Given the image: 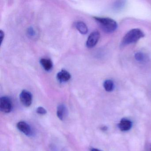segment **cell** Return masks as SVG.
Listing matches in <instances>:
<instances>
[{"instance_id": "d6986e66", "label": "cell", "mask_w": 151, "mask_h": 151, "mask_svg": "<svg viewBox=\"0 0 151 151\" xmlns=\"http://www.w3.org/2000/svg\"><path fill=\"white\" fill-rule=\"evenodd\" d=\"M149 151H151V144L150 145V147H149Z\"/></svg>"}, {"instance_id": "e0dca14e", "label": "cell", "mask_w": 151, "mask_h": 151, "mask_svg": "<svg viewBox=\"0 0 151 151\" xmlns=\"http://www.w3.org/2000/svg\"><path fill=\"white\" fill-rule=\"evenodd\" d=\"M91 151H102L101 150H99V149H97V148H91Z\"/></svg>"}, {"instance_id": "ac0fdd59", "label": "cell", "mask_w": 151, "mask_h": 151, "mask_svg": "<svg viewBox=\"0 0 151 151\" xmlns=\"http://www.w3.org/2000/svg\"><path fill=\"white\" fill-rule=\"evenodd\" d=\"M102 130H106L107 129V127H106V126H104V127H102Z\"/></svg>"}, {"instance_id": "2e32d148", "label": "cell", "mask_w": 151, "mask_h": 151, "mask_svg": "<svg viewBox=\"0 0 151 151\" xmlns=\"http://www.w3.org/2000/svg\"><path fill=\"white\" fill-rule=\"evenodd\" d=\"M4 37H5V33H4V32L2 30H1L0 31V38H1V44L2 43V42H3V40H4Z\"/></svg>"}, {"instance_id": "7a4b0ae2", "label": "cell", "mask_w": 151, "mask_h": 151, "mask_svg": "<svg viewBox=\"0 0 151 151\" xmlns=\"http://www.w3.org/2000/svg\"><path fill=\"white\" fill-rule=\"evenodd\" d=\"M145 37V34L139 29H135L131 30L124 36L122 41L123 45L136 43L139 39Z\"/></svg>"}, {"instance_id": "5bb4252c", "label": "cell", "mask_w": 151, "mask_h": 151, "mask_svg": "<svg viewBox=\"0 0 151 151\" xmlns=\"http://www.w3.org/2000/svg\"><path fill=\"white\" fill-rule=\"evenodd\" d=\"M124 6V3H123V1H117L115 3L114 8L115 9L119 10V9H122Z\"/></svg>"}, {"instance_id": "4fadbf2b", "label": "cell", "mask_w": 151, "mask_h": 151, "mask_svg": "<svg viewBox=\"0 0 151 151\" xmlns=\"http://www.w3.org/2000/svg\"><path fill=\"white\" fill-rule=\"evenodd\" d=\"M135 58L137 61L143 62L145 59V56L143 53L141 52H138L136 53L135 54Z\"/></svg>"}, {"instance_id": "9a60e30c", "label": "cell", "mask_w": 151, "mask_h": 151, "mask_svg": "<svg viewBox=\"0 0 151 151\" xmlns=\"http://www.w3.org/2000/svg\"><path fill=\"white\" fill-rule=\"evenodd\" d=\"M36 111L39 114L45 115L47 114V110L43 107H39L37 108Z\"/></svg>"}, {"instance_id": "7c38bea8", "label": "cell", "mask_w": 151, "mask_h": 151, "mask_svg": "<svg viewBox=\"0 0 151 151\" xmlns=\"http://www.w3.org/2000/svg\"><path fill=\"white\" fill-rule=\"evenodd\" d=\"M103 86L106 91L111 92L114 90V84L113 81L110 79H108L104 81Z\"/></svg>"}, {"instance_id": "8fae6325", "label": "cell", "mask_w": 151, "mask_h": 151, "mask_svg": "<svg viewBox=\"0 0 151 151\" xmlns=\"http://www.w3.org/2000/svg\"><path fill=\"white\" fill-rule=\"evenodd\" d=\"M77 29L82 34H86L88 32V28L86 24L82 22H77L75 24Z\"/></svg>"}, {"instance_id": "9c48e42d", "label": "cell", "mask_w": 151, "mask_h": 151, "mask_svg": "<svg viewBox=\"0 0 151 151\" xmlns=\"http://www.w3.org/2000/svg\"><path fill=\"white\" fill-rule=\"evenodd\" d=\"M118 126L122 131H127L130 129L132 126V122L129 119L123 118L120 122Z\"/></svg>"}, {"instance_id": "6da1fadb", "label": "cell", "mask_w": 151, "mask_h": 151, "mask_svg": "<svg viewBox=\"0 0 151 151\" xmlns=\"http://www.w3.org/2000/svg\"><path fill=\"white\" fill-rule=\"evenodd\" d=\"M93 18L99 24L102 30L106 33H112L117 29V23L111 18L97 17H93Z\"/></svg>"}, {"instance_id": "3957f363", "label": "cell", "mask_w": 151, "mask_h": 151, "mask_svg": "<svg viewBox=\"0 0 151 151\" xmlns=\"http://www.w3.org/2000/svg\"><path fill=\"white\" fill-rule=\"evenodd\" d=\"M13 105L12 100L9 97L3 96L0 99V109L3 113H10L13 109Z\"/></svg>"}, {"instance_id": "5b68a950", "label": "cell", "mask_w": 151, "mask_h": 151, "mask_svg": "<svg viewBox=\"0 0 151 151\" xmlns=\"http://www.w3.org/2000/svg\"><path fill=\"white\" fill-rule=\"evenodd\" d=\"M100 37V34L99 32L94 31L91 33L86 41V47L89 48L94 47L98 43Z\"/></svg>"}, {"instance_id": "30bf717a", "label": "cell", "mask_w": 151, "mask_h": 151, "mask_svg": "<svg viewBox=\"0 0 151 151\" xmlns=\"http://www.w3.org/2000/svg\"><path fill=\"white\" fill-rule=\"evenodd\" d=\"M40 63L44 69L47 71L51 70L52 68V62L50 59L42 58L40 60Z\"/></svg>"}, {"instance_id": "277c9868", "label": "cell", "mask_w": 151, "mask_h": 151, "mask_svg": "<svg viewBox=\"0 0 151 151\" xmlns=\"http://www.w3.org/2000/svg\"><path fill=\"white\" fill-rule=\"evenodd\" d=\"M20 99L21 103L24 106L29 107L32 103V94L27 90H23L20 93Z\"/></svg>"}, {"instance_id": "ba28073f", "label": "cell", "mask_w": 151, "mask_h": 151, "mask_svg": "<svg viewBox=\"0 0 151 151\" xmlns=\"http://www.w3.org/2000/svg\"><path fill=\"white\" fill-rule=\"evenodd\" d=\"M56 78L60 83L68 82L71 78L69 72L64 69L62 70L57 73Z\"/></svg>"}, {"instance_id": "8992f818", "label": "cell", "mask_w": 151, "mask_h": 151, "mask_svg": "<svg viewBox=\"0 0 151 151\" xmlns=\"http://www.w3.org/2000/svg\"><path fill=\"white\" fill-rule=\"evenodd\" d=\"M17 127L19 131L22 132L24 135L30 136L32 135V130L31 127L29 124L24 121L18 122L17 124Z\"/></svg>"}, {"instance_id": "52a82bcc", "label": "cell", "mask_w": 151, "mask_h": 151, "mask_svg": "<svg viewBox=\"0 0 151 151\" xmlns=\"http://www.w3.org/2000/svg\"><path fill=\"white\" fill-rule=\"evenodd\" d=\"M68 109L66 106L63 104H60L57 107V116L61 121H63L68 116Z\"/></svg>"}]
</instances>
